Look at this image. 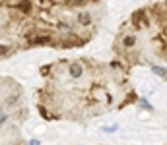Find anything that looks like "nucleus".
I'll list each match as a JSON object with an SVG mask.
<instances>
[{
    "label": "nucleus",
    "instance_id": "20e7f679",
    "mask_svg": "<svg viewBox=\"0 0 167 145\" xmlns=\"http://www.w3.org/2000/svg\"><path fill=\"white\" fill-rule=\"evenodd\" d=\"M27 120L24 91L14 77H0V141H21L20 124Z\"/></svg>",
    "mask_w": 167,
    "mask_h": 145
},
{
    "label": "nucleus",
    "instance_id": "f03ea898",
    "mask_svg": "<svg viewBox=\"0 0 167 145\" xmlns=\"http://www.w3.org/2000/svg\"><path fill=\"white\" fill-rule=\"evenodd\" d=\"M101 0H0V43L16 54L35 47L80 48L105 18Z\"/></svg>",
    "mask_w": 167,
    "mask_h": 145
},
{
    "label": "nucleus",
    "instance_id": "f257e3e1",
    "mask_svg": "<svg viewBox=\"0 0 167 145\" xmlns=\"http://www.w3.org/2000/svg\"><path fill=\"white\" fill-rule=\"evenodd\" d=\"M45 85L37 91V108L45 120L86 124L95 116L121 110L138 101L130 68L119 58H64L39 70Z\"/></svg>",
    "mask_w": 167,
    "mask_h": 145
},
{
    "label": "nucleus",
    "instance_id": "7ed1b4c3",
    "mask_svg": "<svg viewBox=\"0 0 167 145\" xmlns=\"http://www.w3.org/2000/svg\"><path fill=\"white\" fill-rule=\"evenodd\" d=\"M113 52L125 66H148L167 81V0L130 14L117 31Z\"/></svg>",
    "mask_w": 167,
    "mask_h": 145
}]
</instances>
